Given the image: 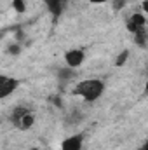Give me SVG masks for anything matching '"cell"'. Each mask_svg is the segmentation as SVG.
<instances>
[{"label": "cell", "mask_w": 148, "mask_h": 150, "mask_svg": "<svg viewBox=\"0 0 148 150\" xmlns=\"http://www.w3.org/2000/svg\"><path fill=\"white\" fill-rule=\"evenodd\" d=\"M105 91V84L98 79H89V80H82L77 84L75 87V94L77 96H82L85 101H94L98 100Z\"/></svg>", "instance_id": "cell-1"}, {"label": "cell", "mask_w": 148, "mask_h": 150, "mask_svg": "<svg viewBox=\"0 0 148 150\" xmlns=\"http://www.w3.org/2000/svg\"><path fill=\"white\" fill-rule=\"evenodd\" d=\"M18 86H19V82L16 79H11V77L2 75L0 77V98H7L9 94H12Z\"/></svg>", "instance_id": "cell-2"}, {"label": "cell", "mask_w": 148, "mask_h": 150, "mask_svg": "<svg viewBox=\"0 0 148 150\" xmlns=\"http://www.w3.org/2000/svg\"><path fill=\"white\" fill-rule=\"evenodd\" d=\"M82 145H84V134H73L66 140H63L61 143V150H82Z\"/></svg>", "instance_id": "cell-3"}, {"label": "cell", "mask_w": 148, "mask_h": 150, "mask_svg": "<svg viewBox=\"0 0 148 150\" xmlns=\"http://www.w3.org/2000/svg\"><path fill=\"white\" fill-rule=\"evenodd\" d=\"M65 61H66V65H68L70 68H77V67L82 65V61H84V51H80V49H72V51H68V52L65 54Z\"/></svg>", "instance_id": "cell-4"}, {"label": "cell", "mask_w": 148, "mask_h": 150, "mask_svg": "<svg viewBox=\"0 0 148 150\" xmlns=\"http://www.w3.org/2000/svg\"><path fill=\"white\" fill-rule=\"evenodd\" d=\"M44 2H45L49 12H51L54 18H59V16L63 14V11H65L68 0H44Z\"/></svg>", "instance_id": "cell-5"}, {"label": "cell", "mask_w": 148, "mask_h": 150, "mask_svg": "<svg viewBox=\"0 0 148 150\" xmlns=\"http://www.w3.org/2000/svg\"><path fill=\"white\" fill-rule=\"evenodd\" d=\"M143 28H145V18L141 14H132L129 18V21H127V30L132 32V33H136V32H140Z\"/></svg>", "instance_id": "cell-6"}, {"label": "cell", "mask_w": 148, "mask_h": 150, "mask_svg": "<svg viewBox=\"0 0 148 150\" xmlns=\"http://www.w3.org/2000/svg\"><path fill=\"white\" fill-rule=\"evenodd\" d=\"M30 112L26 107H16L12 113H11V122L16 126V127H19V124H21V120H23V117L26 115V113Z\"/></svg>", "instance_id": "cell-7"}, {"label": "cell", "mask_w": 148, "mask_h": 150, "mask_svg": "<svg viewBox=\"0 0 148 150\" xmlns=\"http://www.w3.org/2000/svg\"><path fill=\"white\" fill-rule=\"evenodd\" d=\"M134 42H136V44H138L140 47H147V42H148V33L145 32V28L134 33Z\"/></svg>", "instance_id": "cell-8"}, {"label": "cell", "mask_w": 148, "mask_h": 150, "mask_svg": "<svg viewBox=\"0 0 148 150\" xmlns=\"http://www.w3.org/2000/svg\"><path fill=\"white\" fill-rule=\"evenodd\" d=\"M33 122H35L33 113L28 112L25 117H23V120H21V124H19V129H28V127H32V126H33Z\"/></svg>", "instance_id": "cell-9"}, {"label": "cell", "mask_w": 148, "mask_h": 150, "mask_svg": "<svg viewBox=\"0 0 148 150\" xmlns=\"http://www.w3.org/2000/svg\"><path fill=\"white\" fill-rule=\"evenodd\" d=\"M58 77H59V80H70L72 77H73V68H70V67H66V68H61L59 72H58Z\"/></svg>", "instance_id": "cell-10"}, {"label": "cell", "mask_w": 148, "mask_h": 150, "mask_svg": "<svg viewBox=\"0 0 148 150\" xmlns=\"http://www.w3.org/2000/svg\"><path fill=\"white\" fill-rule=\"evenodd\" d=\"M127 58H129V51H122V52L118 54V58H117L115 65H117V67H122V65L127 61Z\"/></svg>", "instance_id": "cell-11"}, {"label": "cell", "mask_w": 148, "mask_h": 150, "mask_svg": "<svg viewBox=\"0 0 148 150\" xmlns=\"http://www.w3.org/2000/svg\"><path fill=\"white\" fill-rule=\"evenodd\" d=\"M12 7H14V11H18V12H25V11H26L25 0H12Z\"/></svg>", "instance_id": "cell-12"}, {"label": "cell", "mask_w": 148, "mask_h": 150, "mask_svg": "<svg viewBox=\"0 0 148 150\" xmlns=\"http://www.w3.org/2000/svg\"><path fill=\"white\" fill-rule=\"evenodd\" d=\"M125 2H127V0H113L111 4H113V9H115V11H120V9L125 5Z\"/></svg>", "instance_id": "cell-13"}, {"label": "cell", "mask_w": 148, "mask_h": 150, "mask_svg": "<svg viewBox=\"0 0 148 150\" xmlns=\"http://www.w3.org/2000/svg\"><path fill=\"white\" fill-rule=\"evenodd\" d=\"M9 52H12V54H18V52H19V47H18V45H11Z\"/></svg>", "instance_id": "cell-14"}, {"label": "cell", "mask_w": 148, "mask_h": 150, "mask_svg": "<svg viewBox=\"0 0 148 150\" xmlns=\"http://www.w3.org/2000/svg\"><path fill=\"white\" fill-rule=\"evenodd\" d=\"M91 4H105V2H108V0H89Z\"/></svg>", "instance_id": "cell-15"}, {"label": "cell", "mask_w": 148, "mask_h": 150, "mask_svg": "<svg viewBox=\"0 0 148 150\" xmlns=\"http://www.w3.org/2000/svg\"><path fill=\"white\" fill-rule=\"evenodd\" d=\"M143 11H145V12H148V0H145V2H143Z\"/></svg>", "instance_id": "cell-16"}, {"label": "cell", "mask_w": 148, "mask_h": 150, "mask_svg": "<svg viewBox=\"0 0 148 150\" xmlns=\"http://www.w3.org/2000/svg\"><path fill=\"white\" fill-rule=\"evenodd\" d=\"M141 150H148V142L145 143V145H143V149H141Z\"/></svg>", "instance_id": "cell-17"}, {"label": "cell", "mask_w": 148, "mask_h": 150, "mask_svg": "<svg viewBox=\"0 0 148 150\" xmlns=\"http://www.w3.org/2000/svg\"><path fill=\"white\" fill-rule=\"evenodd\" d=\"M147 93H148V82H147Z\"/></svg>", "instance_id": "cell-18"}, {"label": "cell", "mask_w": 148, "mask_h": 150, "mask_svg": "<svg viewBox=\"0 0 148 150\" xmlns=\"http://www.w3.org/2000/svg\"><path fill=\"white\" fill-rule=\"evenodd\" d=\"M30 150H38V149H30Z\"/></svg>", "instance_id": "cell-19"}]
</instances>
